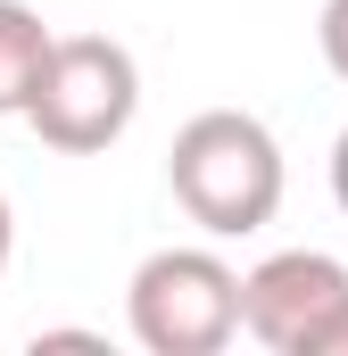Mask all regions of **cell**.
Instances as JSON below:
<instances>
[{"label": "cell", "instance_id": "6da1fadb", "mask_svg": "<svg viewBox=\"0 0 348 356\" xmlns=\"http://www.w3.org/2000/svg\"><path fill=\"white\" fill-rule=\"evenodd\" d=\"M166 191L199 232L249 241L282 216V141L249 108H199L166 149Z\"/></svg>", "mask_w": 348, "mask_h": 356}, {"label": "cell", "instance_id": "7a4b0ae2", "mask_svg": "<svg viewBox=\"0 0 348 356\" xmlns=\"http://www.w3.org/2000/svg\"><path fill=\"white\" fill-rule=\"evenodd\" d=\"M141 116V67L125 42L108 33H58L42 58V83L25 99V124L42 133V149L58 158H100L108 141H125Z\"/></svg>", "mask_w": 348, "mask_h": 356}, {"label": "cell", "instance_id": "3957f363", "mask_svg": "<svg viewBox=\"0 0 348 356\" xmlns=\"http://www.w3.org/2000/svg\"><path fill=\"white\" fill-rule=\"evenodd\" d=\"M125 323L150 356H216L241 332V273L216 249H158L125 282Z\"/></svg>", "mask_w": 348, "mask_h": 356}, {"label": "cell", "instance_id": "277c9868", "mask_svg": "<svg viewBox=\"0 0 348 356\" xmlns=\"http://www.w3.org/2000/svg\"><path fill=\"white\" fill-rule=\"evenodd\" d=\"M340 298H348V266L332 249H282L241 273V332L274 356H307Z\"/></svg>", "mask_w": 348, "mask_h": 356}, {"label": "cell", "instance_id": "5b68a950", "mask_svg": "<svg viewBox=\"0 0 348 356\" xmlns=\"http://www.w3.org/2000/svg\"><path fill=\"white\" fill-rule=\"evenodd\" d=\"M50 25L25 8V0H0V116H25V99L42 83V58H50Z\"/></svg>", "mask_w": 348, "mask_h": 356}, {"label": "cell", "instance_id": "8992f818", "mask_svg": "<svg viewBox=\"0 0 348 356\" xmlns=\"http://www.w3.org/2000/svg\"><path fill=\"white\" fill-rule=\"evenodd\" d=\"M315 42H324V67L348 83V0H324V17H315Z\"/></svg>", "mask_w": 348, "mask_h": 356}, {"label": "cell", "instance_id": "52a82bcc", "mask_svg": "<svg viewBox=\"0 0 348 356\" xmlns=\"http://www.w3.org/2000/svg\"><path fill=\"white\" fill-rule=\"evenodd\" d=\"M307 356H348V298L332 307V323L315 332V348H307Z\"/></svg>", "mask_w": 348, "mask_h": 356}, {"label": "cell", "instance_id": "ba28073f", "mask_svg": "<svg viewBox=\"0 0 348 356\" xmlns=\"http://www.w3.org/2000/svg\"><path fill=\"white\" fill-rule=\"evenodd\" d=\"M332 199H340V216H348V133L332 141Z\"/></svg>", "mask_w": 348, "mask_h": 356}, {"label": "cell", "instance_id": "9c48e42d", "mask_svg": "<svg viewBox=\"0 0 348 356\" xmlns=\"http://www.w3.org/2000/svg\"><path fill=\"white\" fill-rule=\"evenodd\" d=\"M8 249H17V216H8V199H0V273H8Z\"/></svg>", "mask_w": 348, "mask_h": 356}]
</instances>
